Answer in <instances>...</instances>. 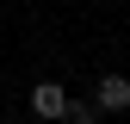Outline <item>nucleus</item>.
Wrapping results in <instances>:
<instances>
[{
	"mask_svg": "<svg viewBox=\"0 0 130 124\" xmlns=\"http://www.w3.org/2000/svg\"><path fill=\"white\" fill-rule=\"evenodd\" d=\"M62 124H99V105L93 99H68V118Z\"/></svg>",
	"mask_w": 130,
	"mask_h": 124,
	"instance_id": "7ed1b4c3",
	"label": "nucleus"
},
{
	"mask_svg": "<svg viewBox=\"0 0 130 124\" xmlns=\"http://www.w3.org/2000/svg\"><path fill=\"white\" fill-rule=\"evenodd\" d=\"M93 105H99V112H130V81H124V74H99Z\"/></svg>",
	"mask_w": 130,
	"mask_h": 124,
	"instance_id": "f03ea898",
	"label": "nucleus"
},
{
	"mask_svg": "<svg viewBox=\"0 0 130 124\" xmlns=\"http://www.w3.org/2000/svg\"><path fill=\"white\" fill-rule=\"evenodd\" d=\"M31 112L50 118V124H62V118H68V87H62V81H37V87H31Z\"/></svg>",
	"mask_w": 130,
	"mask_h": 124,
	"instance_id": "f257e3e1",
	"label": "nucleus"
}]
</instances>
